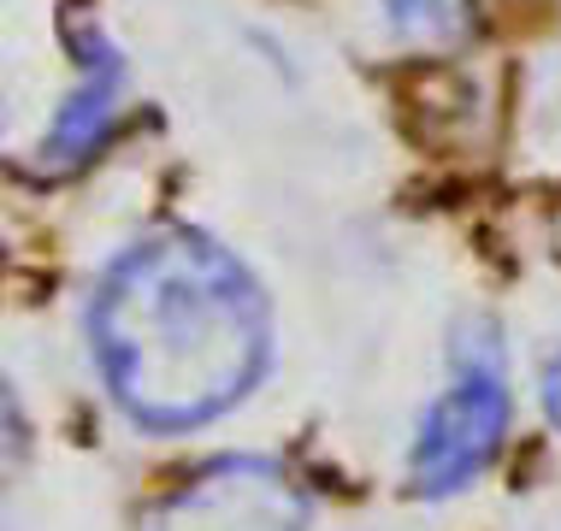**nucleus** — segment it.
<instances>
[{
    "mask_svg": "<svg viewBox=\"0 0 561 531\" xmlns=\"http://www.w3.org/2000/svg\"><path fill=\"white\" fill-rule=\"evenodd\" d=\"M508 431V384L496 355L461 360L455 384L444 390V402H432V414L420 419L414 437V461H408V478H414L420 496H449L461 484H473L484 466H491L496 443Z\"/></svg>",
    "mask_w": 561,
    "mask_h": 531,
    "instance_id": "7ed1b4c3",
    "label": "nucleus"
},
{
    "mask_svg": "<svg viewBox=\"0 0 561 531\" xmlns=\"http://www.w3.org/2000/svg\"><path fill=\"white\" fill-rule=\"evenodd\" d=\"M543 414H550V425L561 431V355L543 367Z\"/></svg>",
    "mask_w": 561,
    "mask_h": 531,
    "instance_id": "0eeeda50",
    "label": "nucleus"
},
{
    "mask_svg": "<svg viewBox=\"0 0 561 531\" xmlns=\"http://www.w3.org/2000/svg\"><path fill=\"white\" fill-rule=\"evenodd\" d=\"M385 12L402 36H432V42H455L473 19L467 0H385Z\"/></svg>",
    "mask_w": 561,
    "mask_h": 531,
    "instance_id": "39448f33",
    "label": "nucleus"
},
{
    "mask_svg": "<svg viewBox=\"0 0 561 531\" xmlns=\"http://www.w3.org/2000/svg\"><path fill=\"white\" fill-rule=\"evenodd\" d=\"M24 449H30L24 414H19V402L7 396V384H0V526H7L12 484H19V473H24Z\"/></svg>",
    "mask_w": 561,
    "mask_h": 531,
    "instance_id": "423d86ee",
    "label": "nucleus"
},
{
    "mask_svg": "<svg viewBox=\"0 0 561 531\" xmlns=\"http://www.w3.org/2000/svg\"><path fill=\"white\" fill-rule=\"evenodd\" d=\"M59 36L71 42V54L83 59V83L78 95L59 106L48 142H42V165H83L89 154L101 148V136L113 130V113H118V95H125V59L107 36H101L95 24L83 19V12H71V24H59Z\"/></svg>",
    "mask_w": 561,
    "mask_h": 531,
    "instance_id": "20e7f679",
    "label": "nucleus"
},
{
    "mask_svg": "<svg viewBox=\"0 0 561 531\" xmlns=\"http://www.w3.org/2000/svg\"><path fill=\"white\" fill-rule=\"evenodd\" d=\"M101 384L142 431H195L266 378V296L202 231L130 242L89 301Z\"/></svg>",
    "mask_w": 561,
    "mask_h": 531,
    "instance_id": "f257e3e1",
    "label": "nucleus"
},
{
    "mask_svg": "<svg viewBox=\"0 0 561 531\" xmlns=\"http://www.w3.org/2000/svg\"><path fill=\"white\" fill-rule=\"evenodd\" d=\"M148 531H308V496L266 454H225L178 484Z\"/></svg>",
    "mask_w": 561,
    "mask_h": 531,
    "instance_id": "f03ea898",
    "label": "nucleus"
}]
</instances>
